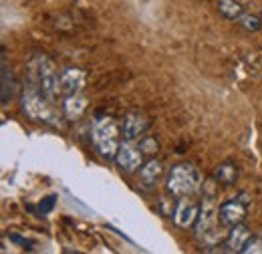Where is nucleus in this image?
<instances>
[{
	"label": "nucleus",
	"instance_id": "obj_18",
	"mask_svg": "<svg viewBox=\"0 0 262 254\" xmlns=\"http://www.w3.org/2000/svg\"><path fill=\"white\" fill-rule=\"evenodd\" d=\"M244 254H262V238L260 236H254L246 242V246L242 248Z\"/></svg>",
	"mask_w": 262,
	"mask_h": 254
},
{
	"label": "nucleus",
	"instance_id": "obj_6",
	"mask_svg": "<svg viewBox=\"0 0 262 254\" xmlns=\"http://www.w3.org/2000/svg\"><path fill=\"white\" fill-rule=\"evenodd\" d=\"M246 212H248V200H228L220 206L218 214H220V222L224 226H236V224H242L246 218Z\"/></svg>",
	"mask_w": 262,
	"mask_h": 254
},
{
	"label": "nucleus",
	"instance_id": "obj_3",
	"mask_svg": "<svg viewBox=\"0 0 262 254\" xmlns=\"http://www.w3.org/2000/svg\"><path fill=\"white\" fill-rule=\"evenodd\" d=\"M93 145L103 158L111 159L119 152V125L113 117H97L91 127Z\"/></svg>",
	"mask_w": 262,
	"mask_h": 254
},
{
	"label": "nucleus",
	"instance_id": "obj_12",
	"mask_svg": "<svg viewBox=\"0 0 262 254\" xmlns=\"http://www.w3.org/2000/svg\"><path fill=\"white\" fill-rule=\"evenodd\" d=\"M162 174H164L162 161L149 159V161H145V163L141 165V170H139V180H141L143 186H154V184L160 180Z\"/></svg>",
	"mask_w": 262,
	"mask_h": 254
},
{
	"label": "nucleus",
	"instance_id": "obj_2",
	"mask_svg": "<svg viewBox=\"0 0 262 254\" xmlns=\"http://www.w3.org/2000/svg\"><path fill=\"white\" fill-rule=\"evenodd\" d=\"M167 192L184 198V196H194L200 188H202V176L198 172L196 165L192 163H178L169 170L167 174Z\"/></svg>",
	"mask_w": 262,
	"mask_h": 254
},
{
	"label": "nucleus",
	"instance_id": "obj_5",
	"mask_svg": "<svg viewBox=\"0 0 262 254\" xmlns=\"http://www.w3.org/2000/svg\"><path fill=\"white\" fill-rule=\"evenodd\" d=\"M198 216H200V206H198L196 200H192V196H184L173 208V222L180 228L194 226Z\"/></svg>",
	"mask_w": 262,
	"mask_h": 254
},
{
	"label": "nucleus",
	"instance_id": "obj_17",
	"mask_svg": "<svg viewBox=\"0 0 262 254\" xmlns=\"http://www.w3.org/2000/svg\"><path fill=\"white\" fill-rule=\"evenodd\" d=\"M139 150H141L143 154H147V156H154V154L160 152V143H158L156 137L145 135V137H141V141H139Z\"/></svg>",
	"mask_w": 262,
	"mask_h": 254
},
{
	"label": "nucleus",
	"instance_id": "obj_7",
	"mask_svg": "<svg viewBox=\"0 0 262 254\" xmlns=\"http://www.w3.org/2000/svg\"><path fill=\"white\" fill-rule=\"evenodd\" d=\"M85 81H87V75L85 71L77 69V67H69L65 69L61 75H59V85H61V95H75V93H81V89L85 87Z\"/></svg>",
	"mask_w": 262,
	"mask_h": 254
},
{
	"label": "nucleus",
	"instance_id": "obj_4",
	"mask_svg": "<svg viewBox=\"0 0 262 254\" xmlns=\"http://www.w3.org/2000/svg\"><path fill=\"white\" fill-rule=\"evenodd\" d=\"M220 208H216L214 198H204V202L200 204V216L196 220V236L200 242L204 244H216L222 240V232L220 226L224 224L220 222Z\"/></svg>",
	"mask_w": 262,
	"mask_h": 254
},
{
	"label": "nucleus",
	"instance_id": "obj_10",
	"mask_svg": "<svg viewBox=\"0 0 262 254\" xmlns=\"http://www.w3.org/2000/svg\"><path fill=\"white\" fill-rule=\"evenodd\" d=\"M27 69H29L31 85H34V87H36L45 77L57 73V71H55V63H53L47 55H34L33 59L29 61V65H27Z\"/></svg>",
	"mask_w": 262,
	"mask_h": 254
},
{
	"label": "nucleus",
	"instance_id": "obj_11",
	"mask_svg": "<svg viewBox=\"0 0 262 254\" xmlns=\"http://www.w3.org/2000/svg\"><path fill=\"white\" fill-rule=\"evenodd\" d=\"M252 238V232L248 226L244 224H236L232 226V230L228 232V238H226V248L230 252H242V248L246 246V242Z\"/></svg>",
	"mask_w": 262,
	"mask_h": 254
},
{
	"label": "nucleus",
	"instance_id": "obj_1",
	"mask_svg": "<svg viewBox=\"0 0 262 254\" xmlns=\"http://www.w3.org/2000/svg\"><path fill=\"white\" fill-rule=\"evenodd\" d=\"M23 111L33 121H40L47 125H61V117L53 107V101H49L34 85L25 89L23 93Z\"/></svg>",
	"mask_w": 262,
	"mask_h": 254
},
{
	"label": "nucleus",
	"instance_id": "obj_16",
	"mask_svg": "<svg viewBox=\"0 0 262 254\" xmlns=\"http://www.w3.org/2000/svg\"><path fill=\"white\" fill-rule=\"evenodd\" d=\"M238 25H240L244 31H248V32L260 31V27H262L260 18H258L256 14H250V12H244V14L238 18Z\"/></svg>",
	"mask_w": 262,
	"mask_h": 254
},
{
	"label": "nucleus",
	"instance_id": "obj_14",
	"mask_svg": "<svg viewBox=\"0 0 262 254\" xmlns=\"http://www.w3.org/2000/svg\"><path fill=\"white\" fill-rule=\"evenodd\" d=\"M214 178L218 180V184L220 186H232L234 182H236V178H238V170H236V165L234 163H220L218 167H216V172H214Z\"/></svg>",
	"mask_w": 262,
	"mask_h": 254
},
{
	"label": "nucleus",
	"instance_id": "obj_19",
	"mask_svg": "<svg viewBox=\"0 0 262 254\" xmlns=\"http://www.w3.org/2000/svg\"><path fill=\"white\" fill-rule=\"evenodd\" d=\"M258 236H260V238H262V230H260V232H258Z\"/></svg>",
	"mask_w": 262,
	"mask_h": 254
},
{
	"label": "nucleus",
	"instance_id": "obj_13",
	"mask_svg": "<svg viewBox=\"0 0 262 254\" xmlns=\"http://www.w3.org/2000/svg\"><path fill=\"white\" fill-rule=\"evenodd\" d=\"M63 109H65V115L69 119H79L83 115V111L87 109V97L81 95V93L65 97Z\"/></svg>",
	"mask_w": 262,
	"mask_h": 254
},
{
	"label": "nucleus",
	"instance_id": "obj_15",
	"mask_svg": "<svg viewBox=\"0 0 262 254\" xmlns=\"http://www.w3.org/2000/svg\"><path fill=\"white\" fill-rule=\"evenodd\" d=\"M218 12L228 20H238L244 14V6L236 0H218Z\"/></svg>",
	"mask_w": 262,
	"mask_h": 254
},
{
	"label": "nucleus",
	"instance_id": "obj_8",
	"mask_svg": "<svg viewBox=\"0 0 262 254\" xmlns=\"http://www.w3.org/2000/svg\"><path fill=\"white\" fill-rule=\"evenodd\" d=\"M115 159H117V165L123 172L131 174L137 167H141V163H143V152L139 147H135L133 141H125V143L119 145V152H117Z\"/></svg>",
	"mask_w": 262,
	"mask_h": 254
},
{
	"label": "nucleus",
	"instance_id": "obj_9",
	"mask_svg": "<svg viewBox=\"0 0 262 254\" xmlns=\"http://www.w3.org/2000/svg\"><path fill=\"white\" fill-rule=\"evenodd\" d=\"M147 127H149V121H147L145 113L131 111V113L125 115V121H123V139L125 141H135V139L143 137Z\"/></svg>",
	"mask_w": 262,
	"mask_h": 254
}]
</instances>
